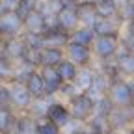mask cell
Masks as SVG:
<instances>
[{"mask_svg":"<svg viewBox=\"0 0 134 134\" xmlns=\"http://www.w3.org/2000/svg\"><path fill=\"white\" fill-rule=\"evenodd\" d=\"M39 6H41V0H21L15 13L19 15L21 21H26L36 9H39Z\"/></svg>","mask_w":134,"mask_h":134,"instance_id":"cell-28","label":"cell"},{"mask_svg":"<svg viewBox=\"0 0 134 134\" xmlns=\"http://www.w3.org/2000/svg\"><path fill=\"white\" fill-rule=\"evenodd\" d=\"M129 130H134V121H132V125H130V129Z\"/></svg>","mask_w":134,"mask_h":134,"instance_id":"cell-40","label":"cell"},{"mask_svg":"<svg viewBox=\"0 0 134 134\" xmlns=\"http://www.w3.org/2000/svg\"><path fill=\"white\" fill-rule=\"evenodd\" d=\"M95 63L90 65V67H80V71H78V76L75 80V86L82 91V93H88L90 88L93 86V80H95Z\"/></svg>","mask_w":134,"mask_h":134,"instance_id":"cell-18","label":"cell"},{"mask_svg":"<svg viewBox=\"0 0 134 134\" xmlns=\"http://www.w3.org/2000/svg\"><path fill=\"white\" fill-rule=\"evenodd\" d=\"M56 26L65 30L67 34H73L75 30H78L80 24V15H78V8L76 4H69L65 6L58 15H56Z\"/></svg>","mask_w":134,"mask_h":134,"instance_id":"cell-6","label":"cell"},{"mask_svg":"<svg viewBox=\"0 0 134 134\" xmlns=\"http://www.w3.org/2000/svg\"><path fill=\"white\" fill-rule=\"evenodd\" d=\"M110 127L114 130H129L132 121H134V106H121V108H114L112 115L108 117Z\"/></svg>","mask_w":134,"mask_h":134,"instance_id":"cell-10","label":"cell"},{"mask_svg":"<svg viewBox=\"0 0 134 134\" xmlns=\"http://www.w3.org/2000/svg\"><path fill=\"white\" fill-rule=\"evenodd\" d=\"M121 36H97L91 50L97 63H108L114 62V58L121 50Z\"/></svg>","mask_w":134,"mask_h":134,"instance_id":"cell-1","label":"cell"},{"mask_svg":"<svg viewBox=\"0 0 134 134\" xmlns=\"http://www.w3.org/2000/svg\"><path fill=\"white\" fill-rule=\"evenodd\" d=\"M8 86H9V93H11V108L15 112H28L32 103H34V97L32 93L28 91L26 88V84L24 82H8Z\"/></svg>","mask_w":134,"mask_h":134,"instance_id":"cell-4","label":"cell"},{"mask_svg":"<svg viewBox=\"0 0 134 134\" xmlns=\"http://www.w3.org/2000/svg\"><path fill=\"white\" fill-rule=\"evenodd\" d=\"M48 119L52 121L54 125H58L62 130L69 125L71 121H73V115H71V110H69V104L65 103V100H62V99H56L54 103H52V106H50V110H48Z\"/></svg>","mask_w":134,"mask_h":134,"instance_id":"cell-9","label":"cell"},{"mask_svg":"<svg viewBox=\"0 0 134 134\" xmlns=\"http://www.w3.org/2000/svg\"><path fill=\"white\" fill-rule=\"evenodd\" d=\"M108 99L114 103L115 108H121V106H134V88H132V84L119 76V78H115L112 82V86L108 90Z\"/></svg>","mask_w":134,"mask_h":134,"instance_id":"cell-3","label":"cell"},{"mask_svg":"<svg viewBox=\"0 0 134 134\" xmlns=\"http://www.w3.org/2000/svg\"><path fill=\"white\" fill-rule=\"evenodd\" d=\"M97 39V34L93 32V28H88V26H80L78 30H75L71 34V41L69 43H76V45H82V47H93Z\"/></svg>","mask_w":134,"mask_h":134,"instance_id":"cell-22","label":"cell"},{"mask_svg":"<svg viewBox=\"0 0 134 134\" xmlns=\"http://www.w3.org/2000/svg\"><path fill=\"white\" fill-rule=\"evenodd\" d=\"M88 2H93V4H99V2H103V0H88Z\"/></svg>","mask_w":134,"mask_h":134,"instance_id":"cell-38","label":"cell"},{"mask_svg":"<svg viewBox=\"0 0 134 134\" xmlns=\"http://www.w3.org/2000/svg\"><path fill=\"white\" fill-rule=\"evenodd\" d=\"M71 41V34H67L65 30L52 26L48 32H45V45L47 47H54V48H65ZM45 47V48H47Z\"/></svg>","mask_w":134,"mask_h":134,"instance_id":"cell-15","label":"cell"},{"mask_svg":"<svg viewBox=\"0 0 134 134\" xmlns=\"http://www.w3.org/2000/svg\"><path fill=\"white\" fill-rule=\"evenodd\" d=\"M56 71H58V75L62 76L63 84H75V80H76V76H78V71H80V67H78L75 62H71L69 58H65V60L56 67Z\"/></svg>","mask_w":134,"mask_h":134,"instance_id":"cell-21","label":"cell"},{"mask_svg":"<svg viewBox=\"0 0 134 134\" xmlns=\"http://www.w3.org/2000/svg\"><path fill=\"white\" fill-rule=\"evenodd\" d=\"M93 32L97 36H121L123 34V21L117 19H104L99 17L97 23L93 24Z\"/></svg>","mask_w":134,"mask_h":134,"instance_id":"cell-13","label":"cell"},{"mask_svg":"<svg viewBox=\"0 0 134 134\" xmlns=\"http://www.w3.org/2000/svg\"><path fill=\"white\" fill-rule=\"evenodd\" d=\"M21 0H2L0 2V13H15L17 11V6H19Z\"/></svg>","mask_w":134,"mask_h":134,"instance_id":"cell-33","label":"cell"},{"mask_svg":"<svg viewBox=\"0 0 134 134\" xmlns=\"http://www.w3.org/2000/svg\"><path fill=\"white\" fill-rule=\"evenodd\" d=\"M114 63L117 67V71L123 78H132L134 76V52H129V50L121 48L119 54L114 58Z\"/></svg>","mask_w":134,"mask_h":134,"instance_id":"cell-14","label":"cell"},{"mask_svg":"<svg viewBox=\"0 0 134 134\" xmlns=\"http://www.w3.org/2000/svg\"><path fill=\"white\" fill-rule=\"evenodd\" d=\"M121 36H127V37H134V19L123 24V34H121Z\"/></svg>","mask_w":134,"mask_h":134,"instance_id":"cell-35","label":"cell"},{"mask_svg":"<svg viewBox=\"0 0 134 134\" xmlns=\"http://www.w3.org/2000/svg\"><path fill=\"white\" fill-rule=\"evenodd\" d=\"M65 60V48L47 47L41 52V67H58Z\"/></svg>","mask_w":134,"mask_h":134,"instance_id":"cell-19","label":"cell"},{"mask_svg":"<svg viewBox=\"0 0 134 134\" xmlns=\"http://www.w3.org/2000/svg\"><path fill=\"white\" fill-rule=\"evenodd\" d=\"M65 103L69 104L73 119L82 125H86L95 115V99H91L88 93H78V95L71 97L69 100H65Z\"/></svg>","mask_w":134,"mask_h":134,"instance_id":"cell-2","label":"cell"},{"mask_svg":"<svg viewBox=\"0 0 134 134\" xmlns=\"http://www.w3.org/2000/svg\"><path fill=\"white\" fill-rule=\"evenodd\" d=\"M115 2H117V4H119V6H121L123 2H127V0H115Z\"/></svg>","mask_w":134,"mask_h":134,"instance_id":"cell-39","label":"cell"},{"mask_svg":"<svg viewBox=\"0 0 134 134\" xmlns=\"http://www.w3.org/2000/svg\"><path fill=\"white\" fill-rule=\"evenodd\" d=\"M76 8H78V15H80V24H82V26H88V28H93V24H95L97 19H99L97 6H95L93 2L84 0V2L76 4Z\"/></svg>","mask_w":134,"mask_h":134,"instance_id":"cell-17","label":"cell"},{"mask_svg":"<svg viewBox=\"0 0 134 134\" xmlns=\"http://www.w3.org/2000/svg\"><path fill=\"white\" fill-rule=\"evenodd\" d=\"M121 47L129 52H134V37H127V36H121Z\"/></svg>","mask_w":134,"mask_h":134,"instance_id":"cell-34","label":"cell"},{"mask_svg":"<svg viewBox=\"0 0 134 134\" xmlns=\"http://www.w3.org/2000/svg\"><path fill=\"white\" fill-rule=\"evenodd\" d=\"M65 58L75 62L78 67H90V65L95 63L93 50L90 47H82V45H76V43H69L65 47Z\"/></svg>","mask_w":134,"mask_h":134,"instance_id":"cell-7","label":"cell"},{"mask_svg":"<svg viewBox=\"0 0 134 134\" xmlns=\"http://www.w3.org/2000/svg\"><path fill=\"white\" fill-rule=\"evenodd\" d=\"M119 19L123 21V24L134 19V0H127L119 6Z\"/></svg>","mask_w":134,"mask_h":134,"instance_id":"cell-31","label":"cell"},{"mask_svg":"<svg viewBox=\"0 0 134 134\" xmlns=\"http://www.w3.org/2000/svg\"><path fill=\"white\" fill-rule=\"evenodd\" d=\"M86 130L90 134H106L108 130H112L108 117H100V115H93L91 119L86 123Z\"/></svg>","mask_w":134,"mask_h":134,"instance_id":"cell-26","label":"cell"},{"mask_svg":"<svg viewBox=\"0 0 134 134\" xmlns=\"http://www.w3.org/2000/svg\"><path fill=\"white\" fill-rule=\"evenodd\" d=\"M95 6H97L99 17H104V19H117L119 17V4L115 0H103Z\"/></svg>","mask_w":134,"mask_h":134,"instance_id":"cell-27","label":"cell"},{"mask_svg":"<svg viewBox=\"0 0 134 134\" xmlns=\"http://www.w3.org/2000/svg\"><path fill=\"white\" fill-rule=\"evenodd\" d=\"M23 39L28 47V50L32 52H43L45 50V34H37V32H26L23 34Z\"/></svg>","mask_w":134,"mask_h":134,"instance_id":"cell-23","label":"cell"},{"mask_svg":"<svg viewBox=\"0 0 134 134\" xmlns=\"http://www.w3.org/2000/svg\"><path fill=\"white\" fill-rule=\"evenodd\" d=\"M2 134H21V130H19V129H17V127H15V129H9V130H6V132H2Z\"/></svg>","mask_w":134,"mask_h":134,"instance_id":"cell-36","label":"cell"},{"mask_svg":"<svg viewBox=\"0 0 134 134\" xmlns=\"http://www.w3.org/2000/svg\"><path fill=\"white\" fill-rule=\"evenodd\" d=\"M17 119H19V112H15L13 108H8V106H0V130L2 132L15 129Z\"/></svg>","mask_w":134,"mask_h":134,"instance_id":"cell-24","label":"cell"},{"mask_svg":"<svg viewBox=\"0 0 134 134\" xmlns=\"http://www.w3.org/2000/svg\"><path fill=\"white\" fill-rule=\"evenodd\" d=\"M28 54V47L23 39L19 37H2V56L11 60V62H23L24 56Z\"/></svg>","mask_w":134,"mask_h":134,"instance_id":"cell-5","label":"cell"},{"mask_svg":"<svg viewBox=\"0 0 134 134\" xmlns=\"http://www.w3.org/2000/svg\"><path fill=\"white\" fill-rule=\"evenodd\" d=\"M36 134H62V129L58 125H54L52 121L45 117V119H39L37 121V130Z\"/></svg>","mask_w":134,"mask_h":134,"instance_id":"cell-30","label":"cell"},{"mask_svg":"<svg viewBox=\"0 0 134 134\" xmlns=\"http://www.w3.org/2000/svg\"><path fill=\"white\" fill-rule=\"evenodd\" d=\"M106 134H125V132H121V130H114V129H112V130H108Z\"/></svg>","mask_w":134,"mask_h":134,"instance_id":"cell-37","label":"cell"},{"mask_svg":"<svg viewBox=\"0 0 134 134\" xmlns=\"http://www.w3.org/2000/svg\"><path fill=\"white\" fill-rule=\"evenodd\" d=\"M37 121L34 115H30L28 112H21L19 119H17V129L21 130V134H36L37 130Z\"/></svg>","mask_w":134,"mask_h":134,"instance_id":"cell-25","label":"cell"},{"mask_svg":"<svg viewBox=\"0 0 134 134\" xmlns=\"http://www.w3.org/2000/svg\"><path fill=\"white\" fill-rule=\"evenodd\" d=\"M24 21L19 19L17 13H4L0 15V34L2 37H19L24 34Z\"/></svg>","mask_w":134,"mask_h":134,"instance_id":"cell-8","label":"cell"},{"mask_svg":"<svg viewBox=\"0 0 134 134\" xmlns=\"http://www.w3.org/2000/svg\"><path fill=\"white\" fill-rule=\"evenodd\" d=\"M0 106L11 108V93H9L8 82H2V86H0Z\"/></svg>","mask_w":134,"mask_h":134,"instance_id":"cell-32","label":"cell"},{"mask_svg":"<svg viewBox=\"0 0 134 134\" xmlns=\"http://www.w3.org/2000/svg\"><path fill=\"white\" fill-rule=\"evenodd\" d=\"M58 97H43V99H34V103L28 110L30 115H34L36 119H45L48 115V110L52 106V103L56 100Z\"/></svg>","mask_w":134,"mask_h":134,"instance_id":"cell-20","label":"cell"},{"mask_svg":"<svg viewBox=\"0 0 134 134\" xmlns=\"http://www.w3.org/2000/svg\"><path fill=\"white\" fill-rule=\"evenodd\" d=\"M95 69H97V73H95V80H93V86L90 88L88 95H90L91 99L97 100V99L104 97V95L108 93V90H110V86H112L114 78H112L108 73H104L103 69H99L97 65H95Z\"/></svg>","mask_w":134,"mask_h":134,"instance_id":"cell-12","label":"cell"},{"mask_svg":"<svg viewBox=\"0 0 134 134\" xmlns=\"http://www.w3.org/2000/svg\"><path fill=\"white\" fill-rule=\"evenodd\" d=\"M114 103L108 99V95L100 97L95 100V115H100V117H110L112 112H114Z\"/></svg>","mask_w":134,"mask_h":134,"instance_id":"cell-29","label":"cell"},{"mask_svg":"<svg viewBox=\"0 0 134 134\" xmlns=\"http://www.w3.org/2000/svg\"><path fill=\"white\" fill-rule=\"evenodd\" d=\"M24 84H26V88H28V91L32 93L34 99H43V97H47V86H45V80H43V75H41L39 69L32 71Z\"/></svg>","mask_w":134,"mask_h":134,"instance_id":"cell-16","label":"cell"},{"mask_svg":"<svg viewBox=\"0 0 134 134\" xmlns=\"http://www.w3.org/2000/svg\"><path fill=\"white\" fill-rule=\"evenodd\" d=\"M43 75L45 86H47V97H60V91L63 88V80L58 75L56 67H39Z\"/></svg>","mask_w":134,"mask_h":134,"instance_id":"cell-11","label":"cell"}]
</instances>
